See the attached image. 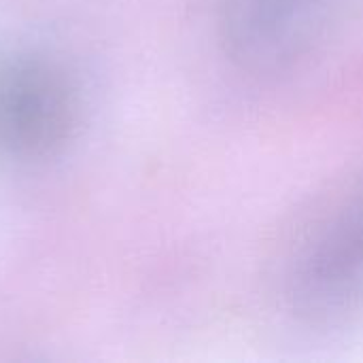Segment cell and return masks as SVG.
Here are the masks:
<instances>
[{"mask_svg":"<svg viewBox=\"0 0 363 363\" xmlns=\"http://www.w3.org/2000/svg\"><path fill=\"white\" fill-rule=\"evenodd\" d=\"M357 0H225L221 38L240 66L281 72L308 60Z\"/></svg>","mask_w":363,"mask_h":363,"instance_id":"1","label":"cell"},{"mask_svg":"<svg viewBox=\"0 0 363 363\" xmlns=\"http://www.w3.org/2000/svg\"><path fill=\"white\" fill-rule=\"evenodd\" d=\"M74 121L66 79L49 64L17 57L0 64V151L17 157L60 147Z\"/></svg>","mask_w":363,"mask_h":363,"instance_id":"2","label":"cell"},{"mask_svg":"<svg viewBox=\"0 0 363 363\" xmlns=\"http://www.w3.org/2000/svg\"><path fill=\"white\" fill-rule=\"evenodd\" d=\"M294 302L313 323H336L363 311V198L304 255Z\"/></svg>","mask_w":363,"mask_h":363,"instance_id":"3","label":"cell"}]
</instances>
